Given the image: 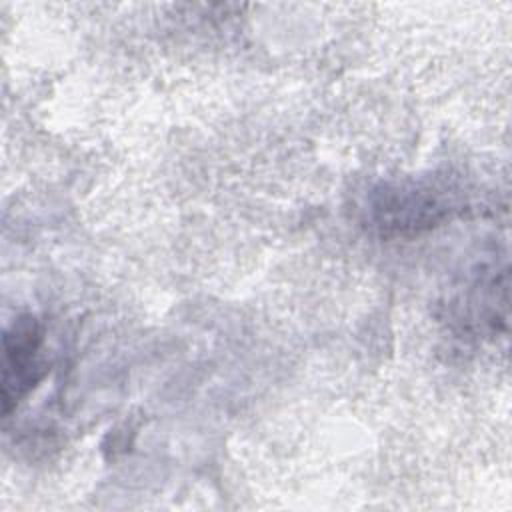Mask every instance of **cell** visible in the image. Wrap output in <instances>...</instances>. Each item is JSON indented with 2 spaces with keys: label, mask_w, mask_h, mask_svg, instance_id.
Instances as JSON below:
<instances>
[{
  "label": "cell",
  "mask_w": 512,
  "mask_h": 512,
  "mask_svg": "<svg viewBox=\"0 0 512 512\" xmlns=\"http://www.w3.org/2000/svg\"><path fill=\"white\" fill-rule=\"evenodd\" d=\"M42 330L34 316H20L4 332L2 362V414L8 416L38 384L44 366L38 360Z\"/></svg>",
  "instance_id": "6da1fadb"
}]
</instances>
